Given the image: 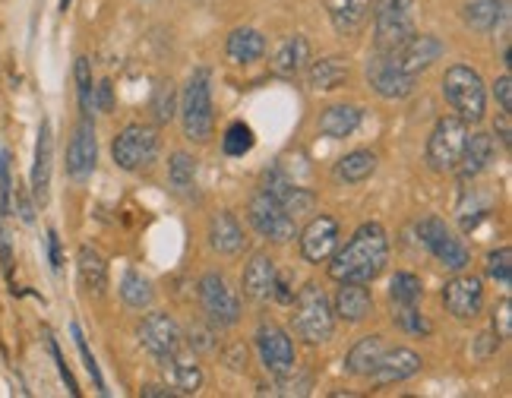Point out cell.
<instances>
[{
  "instance_id": "obj_1",
  "label": "cell",
  "mask_w": 512,
  "mask_h": 398,
  "mask_svg": "<svg viewBox=\"0 0 512 398\" xmlns=\"http://www.w3.org/2000/svg\"><path fill=\"white\" fill-rule=\"evenodd\" d=\"M386 263H389V237H386L383 225L379 221H364L351 234V240L335 253V259L329 263V275L335 281L370 284L373 278L383 275Z\"/></svg>"
},
{
  "instance_id": "obj_2",
  "label": "cell",
  "mask_w": 512,
  "mask_h": 398,
  "mask_svg": "<svg viewBox=\"0 0 512 398\" xmlns=\"http://www.w3.org/2000/svg\"><path fill=\"white\" fill-rule=\"evenodd\" d=\"M442 98L465 124H480L487 114V88L484 79L465 63H455L442 76Z\"/></svg>"
},
{
  "instance_id": "obj_3",
  "label": "cell",
  "mask_w": 512,
  "mask_h": 398,
  "mask_svg": "<svg viewBox=\"0 0 512 398\" xmlns=\"http://www.w3.org/2000/svg\"><path fill=\"white\" fill-rule=\"evenodd\" d=\"M180 124H183V136L193 139V142H206L212 136V73L206 67L193 69V76L187 79V88H183L180 98Z\"/></svg>"
},
{
  "instance_id": "obj_4",
  "label": "cell",
  "mask_w": 512,
  "mask_h": 398,
  "mask_svg": "<svg viewBox=\"0 0 512 398\" xmlns=\"http://www.w3.org/2000/svg\"><path fill=\"white\" fill-rule=\"evenodd\" d=\"M291 322H294V332L301 335L310 345H322V341L332 338L335 329V313L329 307V297L320 284H303L294 297V313H291Z\"/></svg>"
},
{
  "instance_id": "obj_5",
  "label": "cell",
  "mask_w": 512,
  "mask_h": 398,
  "mask_svg": "<svg viewBox=\"0 0 512 398\" xmlns=\"http://www.w3.org/2000/svg\"><path fill=\"white\" fill-rule=\"evenodd\" d=\"M468 139V124L459 117H440L427 139V164L436 171V174H446V171H455L461 158V149H465Z\"/></svg>"
},
{
  "instance_id": "obj_6",
  "label": "cell",
  "mask_w": 512,
  "mask_h": 398,
  "mask_svg": "<svg viewBox=\"0 0 512 398\" xmlns=\"http://www.w3.org/2000/svg\"><path fill=\"white\" fill-rule=\"evenodd\" d=\"M111 155H114V164L124 171L149 168L158 155V133L145 124L124 126V133L114 136V142H111Z\"/></svg>"
},
{
  "instance_id": "obj_7",
  "label": "cell",
  "mask_w": 512,
  "mask_h": 398,
  "mask_svg": "<svg viewBox=\"0 0 512 398\" xmlns=\"http://www.w3.org/2000/svg\"><path fill=\"white\" fill-rule=\"evenodd\" d=\"M417 237H421V244L433 253L436 263L446 265L449 272H461V269H468V263H471L465 244L449 231L442 218H433V215H430V218L417 221Z\"/></svg>"
},
{
  "instance_id": "obj_8",
  "label": "cell",
  "mask_w": 512,
  "mask_h": 398,
  "mask_svg": "<svg viewBox=\"0 0 512 398\" xmlns=\"http://www.w3.org/2000/svg\"><path fill=\"white\" fill-rule=\"evenodd\" d=\"M414 79L417 76L405 73L402 63L395 60V54L376 51V54L367 60V82H370V88L379 95V98H389V101L408 98V95L414 92Z\"/></svg>"
},
{
  "instance_id": "obj_9",
  "label": "cell",
  "mask_w": 512,
  "mask_h": 398,
  "mask_svg": "<svg viewBox=\"0 0 512 398\" xmlns=\"http://www.w3.org/2000/svg\"><path fill=\"white\" fill-rule=\"evenodd\" d=\"M139 341L158 360V366H168L171 357L183 347V332L168 313H149L139 326Z\"/></svg>"
},
{
  "instance_id": "obj_10",
  "label": "cell",
  "mask_w": 512,
  "mask_h": 398,
  "mask_svg": "<svg viewBox=\"0 0 512 398\" xmlns=\"http://www.w3.org/2000/svg\"><path fill=\"white\" fill-rule=\"evenodd\" d=\"M199 303H202V313L209 316V322H212V326H218V329L234 326V322L240 319L237 294L228 288V281L218 275V272L202 275V281H199Z\"/></svg>"
},
{
  "instance_id": "obj_11",
  "label": "cell",
  "mask_w": 512,
  "mask_h": 398,
  "mask_svg": "<svg viewBox=\"0 0 512 398\" xmlns=\"http://www.w3.org/2000/svg\"><path fill=\"white\" fill-rule=\"evenodd\" d=\"M250 221L263 237L275 240V244H288V240L297 234L294 215H288L282 208V202H275L269 193H263V190L250 199Z\"/></svg>"
},
{
  "instance_id": "obj_12",
  "label": "cell",
  "mask_w": 512,
  "mask_h": 398,
  "mask_svg": "<svg viewBox=\"0 0 512 398\" xmlns=\"http://www.w3.org/2000/svg\"><path fill=\"white\" fill-rule=\"evenodd\" d=\"M256 351L263 366L272 376H284V373H294V341L288 338L282 326L275 322H263L256 329Z\"/></svg>"
},
{
  "instance_id": "obj_13",
  "label": "cell",
  "mask_w": 512,
  "mask_h": 398,
  "mask_svg": "<svg viewBox=\"0 0 512 398\" xmlns=\"http://www.w3.org/2000/svg\"><path fill=\"white\" fill-rule=\"evenodd\" d=\"M95 161H98V139H95V124L92 117H82L79 126H76L73 139L67 145V174L70 180L86 183L95 171Z\"/></svg>"
},
{
  "instance_id": "obj_14",
  "label": "cell",
  "mask_w": 512,
  "mask_h": 398,
  "mask_svg": "<svg viewBox=\"0 0 512 398\" xmlns=\"http://www.w3.org/2000/svg\"><path fill=\"white\" fill-rule=\"evenodd\" d=\"M373 29H376V51H398L414 35V19L405 6H373Z\"/></svg>"
},
{
  "instance_id": "obj_15",
  "label": "cell",
  "mask_w": 512,
  "mask_h": 398,
  "mask_svg": "<svg viewBox=\"0 0 512 398\" xmlns=\"http://www.w3.org/2000/svg\"><path fill=\"white\" fill-rule=\"evenodd\" d=\"M442 303L455 319H474L484 310V284L478 275H455L442 288Z\"/></svg>"
},
{
  "instance_id": "obj_16",
  "label": "cell",
  "mask_w": 512,
  "mask_h": 398,
  "mask_svg": "<svg viewBox=\"0 0 512 398\" xmlns=\"http://www.w3.org/2000/svg\"><path fill=\"white\" fill-rule=\"evenodd\" d=\"M51 168H54V130H51V120L44 117L38 126V139H35V161H32V196H35L38 206H44L51 196Z\"/></svg>"
},
{
  "instance_id": "obj_17",
  "label": "cell",
  "mask_w": 512,
  "mask_h": 398,
  "mask_svg": "<svg viewBox=\"0 0 512 398\" xmlns=\"http://www.w3.org/2000/svg\"><path fill=\"white\" fill-rule=\"evenodd\" d=\"M339 246V221L332 215H316L301 231V253L307 263H322Z\"/></svg>"
},
{
  "instance_id": "obj_18",
  "label": "cell",
  "mask_w": 512,
  "mask_h": 398,
  "mask_svg": "<svg viewBox=\"0 0 512 398\" xmlns=\"http://www.w3.org/2000/svg\"><path fill=\"white\" fill-rule=\"evenodd\" d=\"M421 354H414L411 347H386L383 357H379L376 370L370 373L373 385H389V383H402V379H411L414 373H421Z\"/></svg>"
},
{
  "instance_id": "obj_19",
  "label": "cell",
  "mask_w": 512,
  "mask_h": 398,
  "mask_svg": "<svg viewBox=\"0 0 512 398\" xmlns=\"http://www.w3.org/2000/svg\"><path fill=\"white\" fill-rule=\"evenodd\" d=\"M263 193H269L275 202H282V208L288 215H301V212H310L313 208V193L303 187H294L288 177L282 174L278 168H269L263 174Z\"/></svg>"
},
{
  "instance_id": "obj_20",
  "label": "cell",
  "mask_w": 512,
  "mask_h": 398,
  "mask_svg": "<svg viewBox=\"0 0 512 398\" xmlns=\"http://www.w3.org/2000/svg\"><path fill=\"white\" fill-rule=\"evenodd\" d=\"M442 51L446 48H442V41L436 35H417L414 32V35H411L398 51H392V54H395V60L402 63L405 73L417 76L427 67H433V60H440Z\"/></svg>"
},
{
  "instance_id": "obj_21",
  "label": "cell",
  "mask_w": 512,
  "mask_h": 398,
  "mask_svg": "<svg viewBox=\"0 0 512 398\" xmlns=\"http://www.w3.org/2000/svg\"><path fill=\"white\" fill-rule=\"evenodd\" d=\"M275 259L269 256V253H253L250 263H247L244 269V294L250 297V300H269L272 291H275Z\"/></svg>"
},
{
  "instance_id": "obj_22",
  "label": "cell",
  "mask_w": 512,
  "mask_h": 398,
  "mask_svg": "<svg viewBox=\"0 0 512 398\" xmlns=\"http://www.w3.org/2000/svg\"><path fill=\"white\" fill-rule=\"evenodd\" d=\"M493 155H497L493 136H487V133H471V136L465 139V149H461V158H459V164H455V171H459L461 180H471V177H478L480 171L490 168Z\"/></svg>"
},
{
  "instance_id": "obj_23",
  "label": "cell",
  "mask_w": 512,
  "mask_h": 398,
  "mask_svg": "<svg viewBox=\"0 0 512 398\" xmlns=\"http://www.w3.org/2000/svg\"><path fill=\"white\" fill-rule=\"evenodd\" d=\"M339 294H335V310L332 313L345 322H364L373 313V297L364 284L354 281H339Z\"/></svg>"
},
{
  "instance_id": "obj_24",
  "label": "cell",
  "mask_w": 512,
  "mask_h": 398,
  "mask_svg": "<svg viewBox=\"0 0 512 398\" xmlns=\"http://www.w3.org/2000/svg\"><path fill=\"white\" fill-rule=\"evenodd\" d=\"M326 10L339 35H357L370 19V0H326Z\"/></svg>"
},
{
  "instance_id": "obj_25",
  "label": "cell",
  "mask_w": 512,
  "mask_h": 398,
  "mask_svg": "<svg viewBox=\"0 0 512 398\" xmlns=\"http://www.w3.org/2000/svg\"><path fill=\"white\" fill-rule=\"evenodd\" d=\"M360 120H364V111L357 105H329L320 114V133L329 139H345L357 130Z\"/></svg>"
},
{
  "instance_id": "obj_26",
  "label": "cell",
  "mask_w": 512,
  "mask_h": 398,
  "mask_svg": "<svg viewBox=\"0 0 512 398\" xmlns=\"http://www.w3.org/2000/svg\"><path fill=\"white\" fill-rule=\"evenodd\" d=\"M272 67L282 76H297L310 67V44L303 35H288L282 44L275 48V57H272Z\"/></svg>"
},
{
  "instance_id": "obj_27",
  "label": "cell",
  "mask_w": 512,
  "mask_h": 398,
  "mask_svg": "<svg viewBox=\"0 0 512 398\" xmlns=\"http://www.w3.org/2000/svg\"><path fill=\"white\" fill-rule=\"evenodd\" d=\"M209 244L212 250L225 253V256H234V253L244 250V231H240L237 218L231 212H218L209 221Z\"/></svg>"
},
{
  "instance_id": "obj_28",
  "label": "cell",
  "mask_w": 512,
  "mask_h": 398,
  "mask_svg": "<svg viewBox=\"0 0 512 398\" xmlns=\"http://www.w3.org/2000/svg\"><path fill=\"white\" fill-rule=\"evenodd\" d=\"M383 351H386L383 335H364L345 357L348 373H354V376H370V373L376 370L379 357H383Z\"/></svg>"
},
{
  "instance_id": "obj_29",
  "label": "cell",
  "mask_w": 512,
  "mask_h": 398,
  "mask_svg": "<svg viewBox=\"0 0 512 398\" xmlns=\"http://www.w3.org/2000/svg\"><path fill=\"white\" fill-rule=\"evenodd\" d=\"M225 54L231 63H253L265 54V38L263 32L256 29H234L228 35V44H225Z\"/></svg>"
},
{
  "instance_id": "obj_30",
  "label": "cell",
  "mask_w": 512,
  "mask_h": 398,
  "mask_svg": "<svg viewBox=\"0 0 512 398\" xmlns=\"http://www.w3.org/2000/svg\"><path fill=\"white\" fill-rule=\"evenodd\" d=\"M376 164H379V158L373 155V152L354 149V152H348L345 158H339V161H335L332 177H335L339 183H364L367 177H373Z\"/></svg>"
},
{
  "instance_id": "obj_31",
  "label": "cell",
  "mask_w": 512,
  "mask_h": 398,
  "mask_svg": "<svg viewBox=\"0 0 512 398\" xmlns=\"http://www.w3.org/2000/svg\"><path fill=\"white\" fill-rule=\"evenodd\" d=\"M76 269H79V281L86 291H92V294H101L107 284V263L105 256H101L95 246H79V253H76Z\"/></svg>"
},
{
  "instance_id": "obj_32",
  "label": "cell",
  "mask_w": 512,
  "mask_h": 398,
  "mask_svg": "<svg viewBox=\"0 0 512 398\" xmlns=\"http://www.w3.org/2000/svg\"><path fill=\"white\" fill-rule=\"evenodd\" d=\"M506 13V4L503 0H468L461 6V19H465L468 29L474 32H490L497 29V22L503 19Z\"/></svg>"
},
{
  "instance_id": "obj_33",
  "label": "cell",
  "mask_w": 512,
  "mask_h": 398,
  "mask_svg": "<svg viewBox=\"0 0 512 398\" xmlns=\"http://www.w3.org/2000/svg\"><path fill=\"white\" fill-rule=\"evenodd\" d=\"M168 180L177 196H190L196 190V158L187 152H174L168 161Z\"/></svg>"
},
{
  "instance_id": "obj_34",
  "label": "cell",
  "mask_w": 512,
  "mask_h": 398,
  "mask_svg": "<svg viewBox=\"0 0 512 398\" xmlns=\"http://www.w3.org/2000/svg\"><path fill=\"white\" fill-rule=\"evenodd\" d=\"M310 86L326 92V88H339L341 82L348 79V63L341 57H326V60H316L307 73Z\"/></svg>"
},
{
  "instance_id": "obj_35",
  "label": "cell",
  "mask_w": 512,
  "mask_h": 398,
  "mask_svg": "<svg viewBox=\"0 0 512 398\" xmlns=\"http://www.w3.org/2000/svg\"><path fill=\"white\" fill-rule=\"evenodd\" d=\"M120 297H124L126 307L145 310V307H152V297H155V291H152V281L143 275V272L130 269L124 275V281H120Z\"/></svg>"
},
{
  "instance_id": "obj_36",
  "label": "cell",
  "mask_w": 512,
  "mask_h": 398,
  "mask_svg": "<svg viewBox=\"0 0 512 398\" xmlns=\"http://www.w3.org/2000/svg\"><path fill=\"white\" fill-rule=\"evenodd\" d=\"M171 370H174V389L177 392H183V395H196L199 392V385H202V370L196 366V360H190V357H183L180 351L171 357ZM164 366V370H168Z\"/></svg>"
},
{
  "instance_id": "obj_37",
  "label": "cell",
  "mask_w": 512,
  "mask_h": 398,
  "mask_svg": "<svg viewBox=\"0 0 512 398\" xmlns=\"http://www.w3.org/2000/svg\"><path fill=\"white\" fill-rule=\"evenodd\" d=\"M424 294V284L421 278L414 275V272H395L389 281V297L392 303H402V307H408V303H417Z\"/></svg>"
},
{
  "instance_id": "obj_38",
  "label": "cell",
  "mask_w": 512,
  "mask_h": 398,
  "mask_svg": "<svg viewBox=\"0 0 512 398\" xmlns=\"http://www.w3.org/2000/svg\"><path fill=\"white\" fill-rule=\"evenodd\" d=\"M256 145V136H253V130L244 124V120H237V124H231L225 130V136H221V149L228 152V155H234V158H240V155H247V152Z\"/></svg>"
},
{
  "instance_id": "obj_39",
  "label": "cell",
  "mask_w": 512,
  "mask_h": 398,
  "mask_svg": "<svg viewBox=\"0 0 512 398\" xmlns=\"http://www.w3.org/2000/svg\"><path fill=\"white\" fill-rule=\"evenodd\" d=\"M392 322H395V326L402 329V332H408V335H430V332H433V326H430L427 316L417 313V303H408V307L395 303Z\"/></svg>"
},
{
  "instance_id": "obj_40",
  "label": "cell",
  "mask_w": 512,
  "mask_h": 398,
  "mask_svg": "<svg viewBox=\"0 0 512 398\" xmlns=\"http://www.w3.org/2000/svg\"><path fill=\"white\" fill-rule=\"evenodd\" d=\"M73 76H76V95H79V107L82 114L92 117L95 111V86H92V67H88V57H76V67H73Z\"/></svg>"
},
{
  "instance_id": "obj_41",
  "label": "cell",
  "mask_w": 512,
  "mask_h": 398,
  "mask_svg": "<svg viewBox=\"0 0 512 398\" xmlns=\"http://www.w3.org/2000/svg\"><path fill=\"white\" fill-rule=\"evenodd\" d=\"M152 114H155L158 124H168V120L177 114V92H174V82L171 79H162L155 86V95H152Z\"/></svg>"
},
{
  "instance_id": "obj_42",
  "label": "cell",
  "mask_w": 512,
  "mask_h": 398,
  "mask_svg": "<svg viewBox=\"0 0 512 398\" xmlns=\"http://www.w3.org/2000/svg\"><path fill=\"white\" fill-rule=\"evenodd\" d=\"M487 275L493 281H499L503 288L512 284V250L509 246H499V250L487 253Z\"/></svg>"
},
{
  "instance_id": "obj_43",
  "label": "cell",
  "mask_w": 512,
  "mask_h": 398,
  "mask_svg": "<svg viewBox=\"0 0 512 398\" xmlns=\"http://www.w3.org/2000/svg\"><path fill=\"white\" fill-rule=\"evenodd\" d=\"M70 332H73V341H76V351H79L82 364H86V373H88V376H92V379H95V389H98V392H105V379H101V370H98V364H95L92 351H88V345H86V335H82L79 322H73V326H70Z\"/></svg>"
},
{
  "instance_id": "obj_44",
  "label": "cell",
  "mask_w": 512,
  "mask_h": 398,
  "mask_svg": "<svg viewBox=\"0 0 512 398\" xmlns=\"http://www.w3.org/2000/svg\"><path fill=\"white\" fill-rule=\"evenodd\" d=\"M291 373H284V376H275L278 385L275 392L278 395H307L310 392V376H301V379H288Z\"/></svg>"
},
{
  "instance_id": "obj_45",
  "label": "cell",
  "mask_w": 512,
  "mask_h": 398,
  "mask_svg": "<svg viewBox=\"0 0 512 398\" xmlns=\"http://www.w3.org/2000/svg\"><path fill=\"white\" fill-rule=\"evenodd\" d=\"M48 347H51V357H54V364H57V370H60L63 383H67L70 395H79V385H76V379H73V373H70V366L63 364V354H60V347H57V341L48 338Z\"/></svg>"
},
{
  "instance_id": "obj_46",
  "label": "cell",
  "mask_w": 512,
  "mask_h": 398,
  "mask_svg": "<svg viewBox=\"0 0 512 398\" xmlns=\"http://www.w3.org/2000/svg\"><path fill=\"white\" fill-rule=\"evenodd\" d=\"M493 95H497L499 107L512 114V79H509V73H503V76L497 79V86H493Z\"/></svg>"
},
{
  "instance_id": "obj_47",
  "label": "cell",
  "mask_w": 512,
  "mask_h": 398,
  "mask_svg": "<svg viewBox=\"0 0 512 398\" xmlns=\"http://www.w3.org/2000/svg\"><path fill=\"white\" fill-rule=\"evenodd\" d=\"M48 256H51V269L60 272L63 269V253H60V237H57L54 227L48 231Z\"/></svg>"
},
{
  "instance_id": "obj_48",
  "label": "cell",
  "mask_w": 512,
  "mask_h": 398,
  "mask_svg": "<svg viewBox=\"0 0 512 398\" xmlns=\"http://www.w3.org/2000/svg\"><path fill=\"white\" fill-rule=\"evenodd\" d=\"M92 101H95V107H98V111H111L114 107V98H111V82H98V86H95V95H92Z\"/></svg>"
},
{
  "instance_id": "obj_49",
  "label": "cell",
  "mask_w": 512,
  "mask_h": 398,
  "mask_svg": "<svg viewBox=\"0 0 512 398\" xmlns=\"http://www.w3.org/2000/svg\"><path fill=\"white\" fill-rule=\"evenodd\" d=\"M493 133H497L499 142H503L506 149H509V145H512V124H509V111H503V114L497 117V124H493Z\"/></svg>"
},
{
  "instance_id": "obj_50",
  "label": "cell",
  "mask_w": 512,
  "mask_h": 398,
  "mask_svg": "<svg viewBox=\"0 0 512 398\" xmlns=\"http://www.w3.org/2000/svg\"><path fill=\"white\" fill-rule=\"evenodd\" d=\"M0 265H4L6 272L13 269V244H10V231H6L4 225H0Z\"/></svg>"
},
{
  "instance_id": "obj_51",
  "label": "cell",
  "mask_w": 512,
  "mask_h": 398,
  "mask_svg": "<svg viewBox=\"0 0 512 398\" xmlns=\"http://www.w3.org/2000/svg\"><path fill=\"white\" fill-rule=\"evenodd\" d=\"M509 310H512V303H509V297H506V300L499 303V329L493 326V329H497V338H509V332H512V329H509V319H512Z\"/></svg>"
},
{
  "instance_id": "obj_52",
  "label": "cell",
  "mask_w": 512,
  "mask_h": 398,
  "mask_svg": "<svg viewBox=\"0 0 512 398\" xmlns=\"http://www.w3.org/2000/svg\"><path fill=\"white\" fill-rule=\"evenodd\" d=\"M16 212H19V218H22L25 225L35 221V208H32V202H29V193H22V190L16 193Z\"/></svg>"
},
{
  "instance_id": "obj_53",
  "label": "cell",
  "mask_w": 512,
  "mask_h": 398,
  "mask_svg": "<svg viewBox=\"0 0 512 398\" xmlns=\"http://www.w3.org/2000/svg\"><path fill=\"white\" fill-rule=\"evenodd\" d=\"M143 395L145 398H171L174 395V389H164V385H145Z\"/></svg>"
},
{
  "instance_id": "obj_54",
  "label": "cell",
  "mask_w": 512,
  "mask_h": 398,
  "mask_svg": "<svg viewBox=\"0 0 512 398\" xmlns=\"http://www.w3.org/2000/svg\"><path fill=\"white\" fill-rule=\"evenodd\" d=\"M370 6H405V10H411L414 0H370Z\"/></svg>"
},
{
  "instance_id": "obj_55",
  "label": "cell",
  "mask_w": 512,
  "mask_h": 398,
  "mask_svg": "<svg viewBox=\"0 0 512 398\" xmlns=\"http://www.w3.org/2000/svg\"><path fill=\"white\" fill-rule=\"evenodd\" d=\"M70 4H73V0H60V10L67 13V10H70Z\"/></svg>"
}]
</instances>
